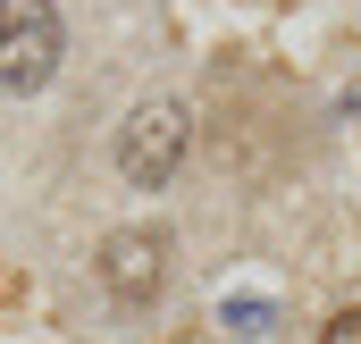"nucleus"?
<instances>
[{"label": "nucleus", "mask_w": 361, "mask_h": 344, "mask_svg": "<svg viewBox=\"0 0 361 344\" xmlns=\"http://www.w3.org/2000/svg\"><path fill=\"white\" fill-rule=\"evenodd\" d=\"M101 285H109L118 302H152V294L169 285V235H152V227H118V235L101 244Z\"/></svg>", "instance_id": "obj_3"}, {"label": "nucleus", "mask_w": 361, "mask_h": 344, "mask_svg": "<svg viewBox=\"0 0 361 344\" xmlns=\"http://www.w3.org/2000/svg\"><path fill=\"white\" fill-rule=\"evenodd\" d=\"M319 344H361V311H336V319H328V336Z\"/></svg>", "instance_id": "obj_4"}, {"label": "nucleus", "mask_w": 361, "mask_h": 344, "mask_svg": "<svg viewBox=\"0 0 361 344\" xmlns=\"http://www.w3.org/2000/svg\"><path fill=\"white\" fill-rule=\"evenodd\" d=\"M59 42L51 0H0V92H42L59 76Z\"/></svg>", "instance_id": "obj_2"}, {"label": "nucleus", "mask_w": 361, "mask_h": 344, "mask_svg": "<svg viewBox=\"0 0 361 344\" xmlns=\"http://www.w3.org/2000/svg\"><path fill=\"white\" fill-rule=\"evenodd\" d=\"M185 152H193V109L169 101V92L160 101H135V118L118 126V176L143 185V193H160L185 168Z\"/></svg>", "instance_id": "obj_1"}]
</instances>
